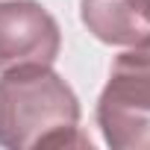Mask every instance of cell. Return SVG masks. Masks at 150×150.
Wrapping results in <instances>:
<instances>
[{
	"instance_id": "6da1fadb",
	"label": "cell",
	"mask_w": 150,
	"mask_h": 150,
	"mask_svg": "<svg viewBox=\"0 0 150 150\" xmlns=\"http://www.w3.org/2000/svg\"><path fill=\"white\" fill-rule=\"evenodd\" d=\"M91 147L80 132V100L50 65L0 74V147Z\"/></svg>"
},
{
	"instance_id": "277c9868",
	"label": "cell",
	"mask_w": 150,
	"mask_h": 150,
	"mask_svg": "<svg viewBox=\"0 0 150 150\" xmlns=\"http://www.w3.org/2000/svg\"><path fill=\"white\" fill-rule=\"evenodd\" d=\"M86 30L115 47L150 41V0H80Z\"/></svg>"
},
{
	"instance_id": "3957f363",
	"label": "cell",
	"mask_w": 150,
	"mask_h": 150,
	"mask_svg": "<svg viewBox=\"0 0 150 150\" xmlns=\"http://www.w3.org/2000/svg\"><path fill=\"white\" fill-rule=\"evenodd\" d=\"M62 50L56 18L35 0H0V74L24 65H53Z\"/></svg>"
},
{
	"instance_id": "7a4b0ae2",
	"label": "cell",
	"mask_w": 150,
	"mask_h": 150,
	"mask_svg": "<svg viewBox=\"0 0 150 150\" xmlns=\"http://www.w3.org/2000/svg\"><path fill=\"white\" fill-rule=\"evenodd\" d=\"M94 118L112 150H150V41L115 56Z\"/></svg>"
}]
</instances>
